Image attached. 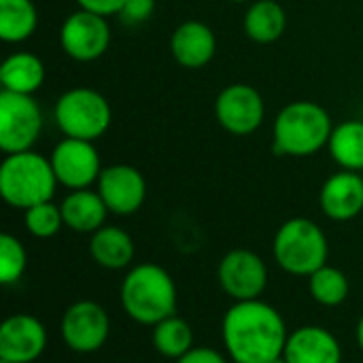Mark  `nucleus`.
Returning <instances> with one entry per match:
<instances>
[{
    "mask_svg": "<svg viewBox=\"0 0 363 363\" xmlns=\"http://www.w3.org/2000/svg\"><path fill=\"white\" fill-rule=\"evenodd\" d=\"M289 338L283 315L264 300L234 302L221 321V340L234 363H270L285 353Z\"/></svg>",
    "mask_w": 363,
    "mask_h": 363,
    "instance_id": "f257e3e1",
    "label": "nucleus"
},
{
    "mask_svg": "<svg viewBox=\"0 0 363 363\" xmlns=\"http://www.w3.org/2000/svg\"><path fill=\"white\" fill-rule=\"evenodd\" d=\"M123 313L138 325L153 328L166 317L177 315L179 294L172 274L160 264L132 266L119 287Z\"/></svg>",
    "mask_w": 363,
    "mask_h": 363,
    "instance_id": "f03ea898",
    "label": "nucleus"
},
{
    "mask_svg": "<svg viewBox=\"0 0 363 363\" xmlns=\"http://www.w3.org/2000/svg\"><path fill=\"white\" fill-rule=\"evenodd\" d=\"M330 113L313 100H296L283 106L274 119L272 149L277 155L308 157L328 147L332 136Z\"/></svg>",
    "mask_w": 363,
    "mask_h": 363,
    "instance_id": "7ed1b4c3",
    "label": "nucleus"
},
{
    "mask_svg": "<svg viewBox=\"0 0 363 363\" xmlns=\"http://www.w3.org/2000/svg\"><path fill=\"white\" fill-rule=\"evenodd\" d=\"M57 185L51 160L32 149L4 155L0 164V196L11 208L28 211L49 202Z\"/></svg>",
    "mask_w": 363,
    "mask_h": 363,
    "instance_id": "20e7f679",
    "label": "nucleus"
},
{
    "mask_svg": "<svg viewBox=\"0 0 363 363\" xmlns=\"http://www.w3.org/2000/svg\"><path fill=\"white\" fill-rule=\"evenodd\" d=\"M272 255L283 272L308 279L328 264L330 242L319 223L306 217H294L277 230Z\"/></svg>",
    "mask_w": 363,
    "mask_h": 363,
    "instance_id": "39448f33",
    "label": "nucleus"
},
{
    "mask_svg": "<svg viewBox=\"0 0 363 363\" xmlns=\"http://www.w3.org/2000/svg\"><path fill=\"white\" fill-rule=\"evenodd\" d=\"M53 119L64 136L94 143L111 128L113 111L98 89L70 87L55 100Z\"/></svg>",
    "mask_w": 363,
    "mask_h": 363,
    "instance_id": "423d86ee",
    "label": "nucleus"
},
{
    "mask_svg": "<svg viewBox=\"0 0 363 363\" xmlns=\"http://www.w3.org/2000/svg\"><path fill=\"white\" fill-rule=\"evenodd\" d=\"M43 132V111L32 96L0 91V149L4 155L30 151Z\"/></svg>",
    "mask_w": 363,
    "mask_h": 363,
    "instance_id": "0eeeda50",
    "label": "nucleus"
},
{
    "mask_svg": "<svg viewBox=\"0 0 363 363\" xmlns=\"http://www.w3.org/2000/svg\"><path fill=\"white\" fill-rule=\"evenodd\" d=\"M111 336V317L94 300L72 302L60 319L62 342L79 355L98 353Z\"/></svg>",
    "mask_w": 363,
    "mask_h": 363,
    "instance_id": "6e6552de",
    "label": "nucleus"
},
{
    "mask_svg": "<svg viewBox=\"0 0 363 363\" xmlns=\"http://www.w3.org/2000/svg\"><path fill=\"white\" fill-rule=\"evenodd\" d=\"M268 266L251 249L228 251L217 266L221 291L234 302L259 300L268 287Z\"/></svg>",
    "mask_w": 363,
    "mask_h": 363,
    "instance_id": "1a4fd4ad",
    "label": "nucleus"
},
{
    "mask_svg": "<svg viewBox=\"0 0 363 363\" xmlns=\"http://www.w3.org/2000/svg\"><path fill=\"white\" fill-rule=\"evenodd\" d=\"M215 119L225 132L234 136H249L259 130L266 119L264 98L253 85L232 83L215 98Z\"/></svg>",
    "mask_w": 363,
    "mask_h": 363,
    "instance_id": "9d476101",
    "label": "nucleus"
},
{
    "mask_svg": "<svg viewBox=\"0 0 363 363\" xmlns=\"http://www.w3.org/2000/svg\"><path fill=\"white\" fill-rule=\"evenodd\" d=\"M111 45V26L106 17L74 11L60 26V47L74 62H94L106 53Z\"/></svg>",
    "mask_w": 363,
    "mask_h": 363,
    "instance_id": "9b49d317",
    "label": "nucleus"
},
{
    "mask_svg": "<svg viewBox=\"0 0 363 363\" xmlns=\"http://www.w3.org/2000/svg\"><path fill=\"white\" fill-rule=\"evenodd\" d=\"M51 166L55 179L66 189H89L98 183L102 162L91 140L64 136L51 151Z\"/></svg>",
    "mask_w": 363,
    "mask_h": 363,
    "instance_id": "f8f14e48",
    "label": "nucleus"
},
{
    "mask_svg": "<svg viewBox=\"0 0 363 363\" xmlns=\"http://www.w3.org/2000/svg\"><path fill=\"white\" fill-rule=\"evenodd\" d=\"M96 191L104 200L108 213L117 217H130L145 204L147 181L138 168L130 164H113L102 168Z\"/></svg>",
    "mask_w": 363,
    "mask_h": 363,
    "instance_id": "ddd939ff",
    "label": "nucleus"
},
{
    "mask_svg": "<svg viewBox=\"0 0 363 363\" xmlns=\"http://www.w3.org/2000/svg\"><path fill=\"white\" fill-rule=\"evenodd\" d=\"M47 328L28 313L11 315L0 325V359L34 363L47 349Z\"/></svg>",
    "mask_w": 363,
    "mask_h": 363,
    "instance_id": "4468645a",
    "label": "nucleus"
},
{
    "mask_svg": "<svg viewBox=\"0 0 363 363\" xmlns=\"http://www.w3.org/2000/svg\"><path fill=\"white\" fill-rule=\"evenodd\" d=\"M319 206L332 221H351L363 211V177L353 170H340L332 174L321 191Z\"/></svg>",
    "mask_w": 363,
    "mask_h": 363,
    "instance_id": "2eb2a0df",
    "label": "nucleus"
},
{
    "mask_svg": "<svg viewBox=\"0 0 363 363\" xmlns=\"http://www.w3.org/2000/svg\"><path fill=\"white\" fill-rule=\"evenodd\" d=\"M283 357L287 363H342V347L328 328L302 325L289 332Z\"/></svg>",
    "mask_w": 363,
    "mask_h": 363,
    "instance_id": "dca6fc26",
    "label": "nucleus"
},
{
    "mask_svg": "<svg viewBox=\"0 0 363 363\" xmlns=\"http://www.w3.org/2000/svg\"><path fill=\"white\" fill-rule=\"evenodd\" d=\"M170 51L179 66L198 70L204 68L217 51V36L204 21H183L170 36Z\"/></svg>",
    "mask_w": 363,
    "mask_h": 363,
    "instance_id": "f3484780",
    "label": "nucleus"
},
{
    "mask_svg": "<svg viewBox=\"0 0 363 363\" xmlns=\"http://www.w3.org/2000/svg\"><path fill=\"white\" fill-rule=\"evenodd\" d=\"M89 255L104 270H130L136 257L132 236L117 225H102L89 238Z\"/></svg>",
    "mask_w": 363,
    "mask_h": 363,
    "instance_id": "a211bd4d",
    "label": "nucleus"
},
{
    "mask_svg": "<svg viewBox=\"0 0 363 363\" xmlns=\"http://www.w3.org/2000/svg\"><path fill=\"white\" fill-rule=\"evenodd\" d=\"M60 208H62L64 225L77 234H89L91 236L102 225H106L108 208H106L104 200L100 198V194L94 189L70 191L62 200Z\"/></svg>",
    "mask_w": 363,
    "mask_h": 363,
    "instance_id": "6ab92c4d",
    "label": "nucleus"
},
{
    "mask_svg": "<svg viewBox=\"0 0 363 363\" xmlns=\"http://www.w3.org/2000/svg\"><path fill=\"white\" fill-rule=\"evenodd\" d=\"M45 83V64L30 51H15L0 64V85L4 91L32 96Z\"/></svg>",
    "mask_w": 363,
    "mask_h": 363,
    "instance_id": "aec40b11",
    "label": "nucleus"
},
{
    "mask_svg": "<svg viewBox=\"0 0 363 363\" xmlns=\"http://www.w3.org/2000/svg\"><path fill=\"white\" fill-rule=\"evenodd\" d=\"M245 34L259 45L277 43L287 30V13L277 0H255L245 13Z\"/></svg>",
    "mask_w": 363,
    "mask_h": 363,
    "instance_id": "412c9836",
    "label": "nucleus"
},
{
    "mask_svg": "<svg viewBox=\"0 0 363 363\" xmlns=\"http://www.w3.org/2000/svg\"><path fill=\"white\" fill-rule=\"evenodd\" d=\"M328 151L342 170H363V121L347 119L334 125Z\"/></svg>",
    "mask_w": 363,
    "mask_h": 363,
    "instance_id": "4be33fe9",
    "label": "nucleus"
},
{
    "mask_svg": "<svg viewBox=\"0 0 363 363\" xmlns=\"http://www.w3.org/2000/svg\"><path fill=\"white\" fill-rule=\"evenodd\" d=\"M38 26V11L32 0H0V38L9 45L28 40Z\"/></svg>",
    "mask_w": 363,
    "mask_h": 363,
    "instance_id": "5701e85b",
    "label": "nucleus"
},
{
    "mask_svg": "<svg viewBox=\"0 0 363 363\" xmlns=\"http://www.w3.org/2000/svg\"><path fill=\"white\" fill-rule=\"evenodd\" d=\"M151 330H153L151 332L153 349L166 359L177 362L194 349V330L179 315L166 317L164 321H160Z\"/></svg>",
    "mask_w": 363,
    "mask_h": 363,
    "instance_id": "b1692460",
    "label": "nucleus"
},
{
    "mask_svg": "<svg viewBox=\"0 0 363 363\" xmlns=\"http://www.w3.org/2000/svg\"><path fill=\"white\" fill-rule=\"evenodd\" d=\"M308 291L317 304L325 308H336L347 302L351 285H349L347 274L340 268L325 264L323 268H319L317 272L308 277Z\"/></svg>",
    "mask_w": 363,
    "mask_h": 363,
    "instance_id": "393cba45",
    "label": "nucleus"
},
{
    "mask_svg": "<svg viewBox=\"0 0 363 363\" xmlns=\"http://www.w3.org/2000/svg\"><path fill=\"white\" fill-rule=\"evenodd\" d=\"M23 225H26V232L34 238H40V240L53 238L64 228L60 204H53L49 200V202L36 204L23 211Z\"/></svg>",
    "mask_w": 363,
    "mask_h": 363,
    "instance_id": "a878e982",
    "label": "nucleus"
},
{
    "mask_svg": "<svg viewBox=\"0 0 363 363\" xmlns=\"http://www.w3.org/2000/svg\"><path fill=\"white\" fill-rule=\"evenodd\" d=\"M28 268V251L13 234L0 236V283L15 285Z\"/></svg>",
    "mask_w": 363,
    "mask_h": 363,
    "instance_id": "bb28decb",
    "label": "nucleus"
},
{
    "mask_svg": "<svg viewBox=\"0 0 363 363\" xmlns=\"http://www.w3.org/2000/svg\"><path fill=\"white\" fill-rule=\"evenodd\" d=\"M155 11V0H125L121 11H119V19L128 26H138L145 23Z\"/></svg>",
    "mask_w": 363,
    "mask_h": 363,
    "instance_id": "cd10ccee",
    "label": "nucleus"
},
{
    "mask_svg": "<svg viewBox=\"0 0 363 363\" xmlns=\"http://www.w3.org/2000/svg\"><path fill=\"white\" fill-rule=\"evenodd\" d=\"M174 363H230L228 357L213 349V347H194L187 355H183L181 359H177Z\"/></svg>",
    "mask_w": 363,
    "mask_h": 363,
    "instance_id": "c85d7f7f",
    "label": "nucleus"
},
{
    "mask_svg": "<svg viewBox=\"0 0 363 363\" xmlns=\"http://www.w3.org/2000/svg\"><path fill=\"white\" fill-rule=\"evenodd\" d=\"M74 2L83 11H89V13L108 17V15H119V11H121V6H123L125 0H74Z\"/></svg>",
    "mask_w": 363,
    "mask_h": 363,
    "instance_id": "c756f323",
    "label": "nucleus"
},
{
    "mask_svg": "<svg viewBox=\"0 0 363 363\" xmlns=\"http://www.w3.org/2000/svg\"><path fill=\"white\" fill-rule=\"evenodd\" d=\"M355 340H357L359 351L363 353V315H362V319L357 321V328H355Z\"/></svg>",
    "mask_w": 363,
    "mask_h": 363,
    "instance_id": "7c9ffc66",
    "label": "nucleus"
},
{
    "mask_svg": "<svg viewBox=\"0 0 363 363\" xmlns=\"http://www.w3.org/2000/svg\"><path fill=\"white\" fill-rule=\"evenodd\" d=\"M270 363H287V362H285V357H279V359H274V362H270Z\"/></svg>",
    "mask_w": 363,
    "mask_h": 363,
    "instance_id": "2f4dec72",
    "label": "nucleus"
},
{
    "mask_svg": "<svg viewBox=\"0 0 363 363\" xmlns=\"http://www.w3.org/2000/svg\"><path fill=\"white\" fill-rule=\"evenodd\" d=\"M230 2H236V4H242V2H247V0H230Z\"/></svg>",
    "mask_w": 363,
    "mask_h": 363,
    "instance_id": "473e14b6",
    "label": "nucleus"
},
{
    "mask_svg": "<svg viewBox=\"0 0 363 363\" xmlns=\"http://www.w3.org/2000/svg\"><path fill=\"white\" fill-rule=\"evenodd\" d=\"M0 363H9V362H2V359H0Z\"/></svg>",
    "mask_w": 363,
    "mask_h": 363,
    "instance_id": "72a5a7b5",
    "label": "nucleus"
}]
</instances>
